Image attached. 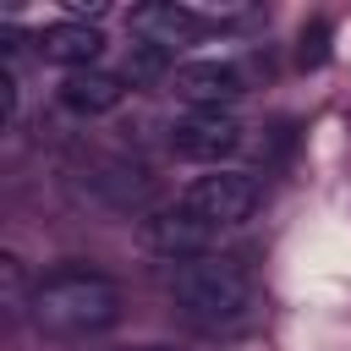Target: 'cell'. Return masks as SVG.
Listing matches in <instances>:
<instances>
[{
	"instance_id": "obj_1",
	"label": "cell",
	"mask_w": 351,
	"mask_h": 351,
	"mask_svg": "<svg viewBox=\"0 0 351 351\" xmlns=\"http://www.w3.org/2000/svg\"><path fill=\"white\" fill-rule=\"evenodd\" d=\"M165 291H170L176 313H181L197 335H219V340L247 335V329L258 324V313H263V296H258L252 274H247L241 263H230V258H214V252L170 263Z\"/></svg>"
},
{
	"instance_id": "obj_2",
	"label": "cell",
	"mask_w": 351,
	"mask_h": 351,
	"mask_svg": "<svg viewBox=\"0 0 351 351\" xmlns=\"http://www.w3.org/2000/svg\"><path fill=\"white\" fill-rule=\"evenodd\" d=\"M33 329L44 340H88L115 329L121 318V285L88 263H66L49 269L44 280H33Z\"/></svg>"
},
{
	"instance_id": "obj_3",
	"label": "cell",
	"mask_w": 351,
	"mask_h": 351,
	"mask_svg": "<svg viewBox=\"0 0 351 351\" xmlns=\"http://www.w3.org/2000/svg\"><path fill=\"white\" fill-rule=\"evenodd\" d=\"M258 197H263V186L247 170H214V176H197L176 203L192 219H203L208 230H230V225H247L258 214Z\"/></svg>"
},
{
	"instance_id": "obj_4",
	"label": "cell",
	"mask_w": 351,
	"mask_h": 351,
	"mask_svg": "<svg viewBox=\"0 0 351 351\" xmlns=\"http://www.w3.org/2000/svg\"><path fill=\"white\" fill-rule=\"evenodd\" d=\"M170 148L181 159H197V165H219L241 148V121L230 110H192L170 126Z\"/></svg>"
},
{
	"instance_id": "obj_5",
	"label": "cell",
	"mask_w": 351,
	"mask_h": 351,
	"mask_svg": "<svg viewBox=\"0 0 351 351\" xmlns=\"http://www.w3.org/2000/svg\"><path fill=\"white\" fill-rule=\"evenodd\" d=\"M214 236H219V230H208L203 219H192L181 203L154 208V214L143 219V247L159 252V258H170V263H181V258H203V252L214 247Z\"/></svg>"
},
{
	"instance_id": "obj_6",
	"label": "cell",
	"mask_w": 351,
	"mask_h": 351,
	"mask_svg": "<svg viewBox=\"0 0 351 351\" xmlns=\"http://www.w3.org/2000/svg\"><path fill=\"white\" fill-rule=\"evenodd\" d=\"M170 88H176L192 110H230V104L247 93V82H241V71H236L230 60H186V66L170 71Z\"/></svg>"
},
{
	"instance_id": "obj_7",
	"label": "cell",
	"mask_w": 351,
	"mask_h": 351,
	"mask_svg": "<svg viewBox=\"0 0 351 351\" xmlns=\"http://www.w3.org/2000/svg\"><path fill=\"white\" fill-rule=\"evenodd\" d=\"M132 33H137V44H154V49H165V55H176L181 44H192L197 33H203V22L186 11V0H148V5H132Z\"/></svg>"
},
{
	"instance_id": "obj_8",
	"label": "cell",
	"mask_w": 351,
	"mask_h": 351,
	"mask_svg": "<svg viewBox=\"0 0 351 351\" xmlns=\"http://www.w3.org/2000/svg\"><path fill=\"white\" fill-rule=\"evenodd\" d=\"M33 44H38L44 60L71 66V71H88V66L99 60V49H104V33H99L93 22H49Z\"/></svg>"
},
{
	"instance_id": "obj_9",
	"label": "cell",
	"mask_w": 351,
	"mask_h": 351,
	"mask_svg": "<svg viewBox=\"0 0 351 351\" xmlns=\"http://www.w3.org/2000/svg\"><path fill=\"white\" fill-rule=\"evenodd\" d=\"M126 99V77H115V71H71L66 82H60V104L66 110H77V115H110L115 104Z\"/></svg>"
},
{
	"instance_id": "obj_10",
	"label": "cell",
	"mask_w": 351,
	"mask_h": 351,
	"mask_svg": "<svg viewBox=\"0 0 351 351\" xmlns=\"http://www.w3.org/2000/svg\"><path fill=\"white\" fill-rule=\"evenodd\" d=\"M0 313H5V324H16V318H27V313H33V285H27L22 258H16V252H5V258H0Z\"/></svg>"
},
{
	"instance_id": "obj_11",
	"label": "cell",
	"mask_w": 351,
	"mask_h": 351,
	"mask_svg": "<svg viewBox=\"0 0 351 351\" xmlns=\"http://www.w3.org/2000/svg\"><path fill=\"white\" fill-rule=\"evenodd\" d=\"M176 66H170V55L165 49H154V44H132V55H126V82H159V77H170Z\"/></svg>"
},
{
	"instance_id": "obj_12",
	"label": "cell",
	"mask_w": 351,
	"mask_h": 351,
	"mask_svg": "<svg viewBox=\"0 0 351 351\" xmlns=\"http://www.w3.org/2000/svg\"><path fill=\"white\" fill-rule=\"evenodd\" d=\"M324 55H329V22L302 27V49H296V60H302V66H318Z\"/></svg>"
},
{
	"instance_id": "obj_13",
	"label": "cell",
	"mask_w": 351,
	"mask_h": 351,
	"mask_svg": "<svg viewBox=\"0 0 351 351\" xmlns=\"http://www.w3.org/2000/svg\"><path fill=\"white\" fill-rule=\"evenodd\" d=\"M0 121L16 126V71L11 66H0Z\"/></svg>"
},
{
	"instance_id": "obj_14",
	"label": "cell",
	"mask_w": 351,
	"mask_h": 351,
	"mask_svg": "<svg viewBox=\"0 0 351 351\" xmlns=\"http://www.w3.org/2000/svg\"><path fill=\"white\" fill-rule=\"evenodd\" d=\"M143 351H176V346H143Z\"/></svg>"
}]
</instances>
